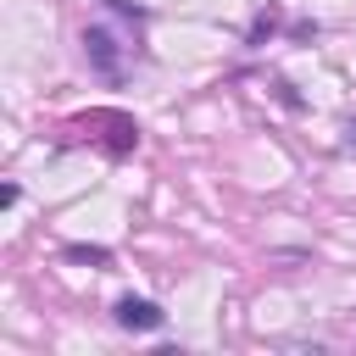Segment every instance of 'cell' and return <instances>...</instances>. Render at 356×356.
<instances>
[{
  "label": "cell",
  "instance_id": "1",
  "mask_svg": "<svg viewBox=\"0 0 356 356\" xmlns=\"http://www.w3.org/2000/svg\"><path fill=\"white\" fill-rule=\"evenodd\" d=\"M117 323H122V328H161V323H167V312H161L156 300L122 295V300H117Z\"/></svg>",
  "mask_w": 356,
  "mask_h": 356
}]
</instances>
